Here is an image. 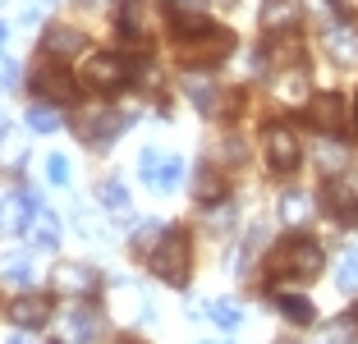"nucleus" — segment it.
<instances>
[{"label": "nucleus", "mask_w": 358, "mask_h": 344, "mask_svg": "<svg viewBox=\"0 0 358 344\" xmlns=\"http://www.w3.org/2000/svg\"><path fill=\"white\" fill-rule=\"evenodd\" d=\"M198 198H202V202H216V175H211V170L198 179Z\"/></svg>", "instance_id": "obj_36"}, {"label": "nucleus", "mask_w": 358, "mask_h": 344, "mask_svg": "<svg viewBox=\"0 0 358 344\" xmlns=\"http://www.w3.org/2000/svg\"><path fill=\"white\" fill-rule=\"evenodd\" d=\"M207 317H211V322H216V326H221V331H234V326L243 322V313H239V308H234L230 299H221V303H211V308H207Z\"/></svg>", "instance_id": "obj_27"}, {"label": "nucleus", "mask_w": 358, "mask_h": 344, "mask_svg": "<svg viewBox=\"0 0 358 344\" xmlns=\"http://www.w3.org/2000/svg\"><path fill=\"white\" fill-rule=\"evenodd\" d=\"M83 5H96V0H83Z\"/></svg>", "instance_id": "obj_42"}, {"label": "nucleus", "mask_w": 358, "mask_h": 344, "mask_svg": "<svg viewBox=\"0 0 358 344\" xmlns=\"http://www.w3.org/2000/svg\"><path fill=\"white\" fill-rule=\"evenodd\" d=\"M5 313H10V322L19 326V331H37V326H46V317H51V303H46L42 294H19Z\"/></svg>", "instance_id": "obj_10"}, {"label": "nucleus", "mask_w": 358, "mask_h": 344, "mask_svg": "<svg viewBox=\"0 0 358 344\" xmlns=\"http://www.w3.org/2000/svg\"><path fill=\"white\" fill-rule=\"evenodd\" d=\"M161 166H166V157H161L157 147H143V157H138V175H143V184H148V188H161Z\"/></svg>", "instance_id": "obj_24"}, {"label": "nucleus", "mask_w": 358, "mask_h": 344, "mask_svg": "<svg viewBox=\"0 0 358 344\" xmlns=\"http://www.w3.org/2000/svg\"><path fill=\"white\" fill-rule=\"evenodd\" d=\"M148 5H143V0H124V5H120V32H124L129 42H143V37H148Z\"/></svg>", "instance_id": "obj_17"}, {"label": "nucleus", "mask_w": 358, "mask_h": 344, "mask_svg": "<svg viewBox=\"0 0 358 344\" xmlns=\"http://www.w3.org/2000/svg\"><path fill=\"white\" fill-rule=\"evenodd\" d=\"M148 261L166 285H189V239H184V229H166V239L157 243V252Z\"/></svg>", "instance_id": "obj_3"}, {"label": "nucleus", "mask_w": 358, "mask_h": 344, "mask_svg": "<svg viewBox=\"0 0 358 344\" xmlns=\"http://www.w3.org/2000/svg\"><path fill=\"white\" fill-rule=\"evenodd\" d=\"M349 335H354V322H336L322 331V344H349Z\"/></svg>", "instance_id": "obj_34"}, {"label": "nucleus", "mask_w": 358, "mask_h": 344, "mask_svg": "<svg viewBox=\"0 0 358 344\" xmlns=\"http://www.w3.org/2000/svg\"><path fill=\"white\" fill-rule=\"evenodd\" d=\"M340 115H345V106H340L336 92H322V96H313V101H308V124L322 129V134H336V129H340Z\"/></svg>", "instance_id": "obj_12"}, {"label": "nucleus", "mask_w": 358, "mask_h": 344, "mask_svg": "<svg viewBox=\"0 0 358 344\" xmlns=\"http://www.w3.org/2000/svg\"><path fill=\"white\" fill-rule=\"evenodd\" d=\"M28 129L32 134H55L60 129V110H51V106H28Z\"/></svg>", "instance_id": "obj_25"}, {"label": "nucleus", "mask_w": 358, "mask_h": 344, "mask_svg": "<svg viewBox=\"0 0 358 344\" xmlns=\"http://www.w3.org/2000/svg\"><path fill=\"white\" fill-rule=\"evenodd\" d=\"M275 308H280L285 322H294V326H308V322H313V303H308L303 294H275Z\"/></svg>", "instance_id": "obj_20"}, {"label": "nucleus", "mask_w": 358, "mask_h": 344, "mask_svg": "<svg viewBox=\"0 0 358 344\" xmlns=\"http://www.w3.org/2000/svg\"><path fill=\"white\" fill-rule=\"evenodd\" d=\"M19 83V69H14V60L5 51H0V87H14Z\"/></svg>", "instance_id": "obj_35"}, {"label": "nucleus", "mask_w": 358, "mask_h": 344, "mask_svg": "<svg viewBox=\"0 0 358 344\" xmlns=\"http://www.w3.org/2000/svg\"><path fill=\"white\" fill-rule=\"evenodd\" d=\"M230 46H234V37L225 28H216V23L179 32V64L184 69H211V64H221L230 55Z\"/></svg>", "instance_id": "obj_1"}, {"label": "nucleus", "mask_w": 358, "mask_h": 344, "mask_svg": "<svg viewBox=\"0 0 358 344\" xmlns=\"http://www.w3.org/2000/svg\"><path fill=\"white\" fill-rule=\"evenodd\" d=\"M345 147H322V166H327V175H340L345 170Z\"/></svg>", "instance_id": "obj_33"}, {"label": "nucleus", "mask_w": 358, "mask_h": 344, "mask_svg": "<svg viewBox=\"0 0 358 344\" xmlns=\"http://www.w3.org/2000/svg\"><path fill=\"white\" fill-rule=\"evenodd\" d=\"M124 78H129V64L120 55L101 51L87 60V87H96V92H115V87H124Z\"/></svg>", "instance_id": "obj_6"}, {"label": "nucleus", "mask_w": 358, "mask_h": 344, "mask_svg": "<svg viewBox=\"0 0 358 344\" xmlns=\"http://www.w3.org/2000/svg\"><path fill=\"white\" fill-rule=\"evenodd\" d=\"M340 294H358V248L340 252V271H336Z\"/></svg>", "instance_id": "obj_23"}, {"label": "nucleus", "mask_w": 358, "mask_h": 344, "mask_svg": "<svg viewBox=\"0 0 358 344\" xmlns=\"http://www.w3.org/2000/svg\"><path fill=\"white\" fill-rule=\"evenodd\" d=\"M46 179H51L55 188H64V184H69V161H64L60 152H55V157H46Z\"/></svg>", "instance_id": "obj_31"}, {"label": "nucleus", "mask_w": 358, "mask_h": 344, "mask_svg": "<svg viewBox=\"0 0 358 344\" xmlns=\"http://www.w3.org/2000/svg\"><path fill=\"white\" fill-rule=\"evenodd\" d=\"M161 239H166V225H161V220H148V225H138V234H134V252L138 257H152Z\"/></svg>", "instance_id": "obj_22"}, {"label": "nucleus", "mask_w": 358, "mask_h": 344, "mask_svg": "<svg viewBox=\"0 0 358 344\" xmlns=\"http://www.w3.org/2000/svg\"><path fill=\"white\" fill-rule=\"evenodd\" d=\"M37 280V266H32L28 252H5L0 257V285H10V289H23V285Z\"/></svg>", "instance_id": "obj_14"}, {"label": "nucleus", "mask_w": 358, "mask_h": 344, "mask_svg": "<svg viewBox=\"0 0 358 344\" xmlns=\"http://www.w3.org/2000/svg\"><path fill=\"white\" fill-rule=\"evenodd\" d=\"M32 211H37V202L28 198V193H5L0 198V234H28V220Z\"/></svg>", "instance_id": "obj_8"}, {"label": "nucleus", "mask_w": 358, "mask_h": 344, "mask_svg": "<svg viewBox=\"0 0 358 344\" xmlns=\"http://www.w3.org/2000/svg\"><path fill=\"white\" fill-rule=\"evenodd\" d=\"M46 14H51V0H23V23L28 28H37Z\"/></svg>", "instance_id": "obj_32"}, {"label": "nucleus", "mask_w": 358, "mask_h": 344, "mask_svg": "<svg viewBox=\"0 0 358 344\" xmlns=\"http://www.w3.org/2000/svg\"><path fill=\"white\" fill-rule=\"evenodd\" d=\"M5 37H10V28H5V23H0V42H5Z\"/></svg>", "instance_id": "obj_40"}, {"label": "nucleus", "mask_w": 358, "mask_h": 344, "mask_svg": "<svg viewBox=\"0 0 358 344\" xmlns=\"http://www.w3.org/2000/svg\"><path fill=\"white\" fill-rule=\"evenodd\" d=\"M184 175H189L184 157H166V166H161V193H175V188L184 184Z\"/></svg>", "instance_id": "obj_28"}, {"label": "nucleus", "mask_w": 358, "mask_h": 344, "mask_svg": "<svg viewBox=\"0 0 358 344\" xmlns=\"http://www.w3.org/2000/svg\"><path fill=\"white\" fill-rule=\"evenodd\" d=\"M331 5H340V14H358V0H331Z\"/></svg>", "instance_id": "obj_37"}, {"label": "nucleus", "mask_w": 358, "mask_h": 344, "mask_svg": "<svg viewBox=\"0 0 358 344\" xmlns=\"http://www.w3.org/2000/svg\"><path fill=\"white\" fill-rule=\"evenodd\" d=\"M221 5H234V0H221Z\"/></svg>", "instance_id": "obj_41"}, {"label": "nucleus", "mask_w": 358, "mask_h": 344, "mask_svg": "<svg viewBox=\"0 0 358 344\" xmlns=\"http://www.w3.org/2000/svg\"><path fill=\"white\" fill-rule=\"evenodd\" d=\"M32 87H42L46 96H74V83H69V73L60 64H42V69L32 73Z\"/></svg>", "instance_id": "obj_16"}, {"label": "nucleus", "mask_w": 358, "mask_h": 344, "mask_svg": "<svg viewBox=\"0 0 358 344\" xmlns=\"http://www.w3.org/2000/svg\"><path fill=\"white\" fill-rule=\"evenodd\" d=\"M327 216L340 220V225L358 229V193L345 184H327Z\"/></svg>", "instance_id": "obj_11"}, {"label": "nucleus", "mask_w": 358, "mask_h": 344, "mask_svg": "<svg viewBox=\"0 0 358 344\" xmlns=\"http://www.w3.org/2000/svg\"><path fill=\"white\" fill-rule=\"evenodd\" d=\"M308 216H313V198H308V193L294 188V193H285V198H280V220H285V225H303Z\"/></svg>", "instance_id": "obj_21"}, {"label": "nucleus", "mask_w": 358, "mask_h": 344, "mask_svg": "<svg viewBox=\"0 0 358 344\" xmlns=\"http://www.w3.org/2000/svg\"><path fill=\"white\" fill-rule=\"evenodd\" d=\"M322 46H327L331 64H340V69H354L358 64V28L354 23H331L327 37H322Z\"/></svg>", "instance_id": "obj_7"}, {"label": "nucleus", "mask_w": 358, "mask_h": 344, "mask_svg": "<svg viewBox=\"0 0 358 344\" xmlns=\"http://www.w3.org/2000/svg\"><path fill=\"white\" fill-rule=\"evenodd\" d=\"M129 129V115H120V110H87V115H78V124H74V134L83 138V143H92V147H110L120 134Z\"/></svg>", "instance_id": "obj_4"}, {"label": "nucleus", "mask_w": 358, "mask_h": 344, "mask_svg": "<svg viewBox=\"0 0 358 344\" xmlns=\"http://www.w3.org/2000/svg\"><path fill=\"white\" fill-rule=\"evenodd\" d=\"M294 19V5L289 0H266V28H285Z\"/></svg>", "instance_id": "obj_30"}, {"label": "nucleus", "mask_w": 358, "mask_h": 344, "mask_svg": "<svg viewBox=\"0 0 358 344\" xmlns=\"http://www.w3.org/2000/svg\"><path fill=\"white\" fill-rule=\"evenodd\" d=\"M275 96L280 101H308V73L303 69H280L275 73Z\"/></svg>", "instance_id": "obj_19"}, {"label": "nucleus", "mask_w": 358, "mask_h": 344, "mask_svg": "<svg viewBox=\"0 0 358 344\" xmlns=\"http://www.w3.org/2000/svg\"><path fill=\"white\" fill-rule=\"evenodd\" d=\"M322 271V248H317L313 239H285L280 248L266 257V275H303V280H313V275Z\"/></svg>", "instance_id": "obj_2"}, {"label": "nucleus", "mask_w": 358, "mask_h": 344, "mask_svg": "<svg viewBox=\"0 0 358 344\" xmlns=\"http://www.w3.org/2000/svg\"><path fill=\"white\" fill-rule=\"evenodd\" d=\"M124 344H138V340H124Z\"/></svg>", "instance_id": "obj_43"}, {"label": "nucleus", "mask_w": 358, "mask_h": 344, "mask_svg": "<svg viewBox=\"0 0 358 344\" xmlns=\"http://www.w3.org/2000/svg\"><path fill=\"white\" fill-rule=\"evenodd\" d=\"M42 51L51 55L55 64H69L78 51H83V32H74V28H51V32H46V42H42Z\"/></svg>", "instance_id": "obj_13"}, {"label": "nucleus", "mask_w": 358, "mask_h": 344, "mask_svg": "<svg viewBox=\"0 0 358 344\" xmlns=\"http://www.w3.org/2000/svg\"><path fill=\"white\" fill-rule=\"evenodd\" d=\"M184 92H189V101L198 106L202 115H216V96H211V83H202V78H189V83H184Z\"/></svg>", "instance_id": "obj_26"}, {"label": "nucleus", "mask_w": 358, "mask_h": 344, "mask_svg": "<svg viewBox=\"0 0 358 344\" xmlns=\"http://www.w3.org/2000/svg\"><path fill=\"white\" fill-rule=\"evenodd\" d=\"M266 161H271V170H294L299 166V138H294V129H285V124L266 129Z\"/></svg>", "instance_id": "obj_9"}, {"label": "nucleus", "mask_w": 358, "mask_h": 344, "mask_svg": "<svg viewBox=\"0 0 358 344\" xmlns=\"http://www.w3.org/2000/svg\"><path fill=\"white\" fill-rule=\"evenodd\" d=\"M5 134H10V124H5V120H0V143H5Z\"/></svg>", "instance_id": "obj_39"}, {"label": "nucleus", "mask_w": 358, "mask_h": 344, "mask_svg": "<svg viewBox=\"0 0 358 344\" xmlns=\"http://www.w3.org/2000/svg\"><path fill=\"white\" fill-rule=\"evenodd\" d=\"M101 207L106 211H129V193H124L120 179H106V184H101Z\"/></svg>", "instance_id": "obj_29"}, {"label": "nucleus", "mask_w": 358, "mask_h": 344, "mask_svg": "<svg viewBox=\"0 0 358 344\" xmlns=\"http://www.w3.org/2000/svg\"><path fill=\"white\" fill-rule=\"evenodd\" d=\"M55 285H60L64 294H92L96 289V271L92 266H60V271H55Z\"/></svg>", "instance_id": "obj_18"}, {"label": "nucleus", "mask_w": 358, "mask_h": 344, "mask_svg": "<svg viewBox=\"0 0 358 344\" xmlns=\"http://www.w3.org/2000/svg\"><path fill=\"white\" fill-rule=\"evenodd\" d=\"M28 239L37 243V248H46V252L60 248V220H55L46 207H37V211H32V220H28Z\"/></svg>", "instance_id": "obj_15"}, {"label": "nucleus", "mask_w": 358, "mask_h": 344, "mask_svg": "<svg viewBox=\"0 0 358 344\" xmlns=\"http://www.w3.org/2000/svg\"><path fill=\"white\" fill-rule=\"evenodd\" d=\"M5 344H28V340H23V335H10V340H5Z\"/></svg>", "instance_id": "obj_38"}, {"label": "nucleus", "mask_w": 358, "mask_h": 344, "mask_svg": "<svg viewBox=\"0 0 358 344\" xmlns=\"http://www.w3.org/2000/svg\"><path fill=\"white\" fill-rule=\"evenodd\" d=\"M96 331H101V322L87 303H69L60 313V344H96Z\"/></svg>", "instance_id": "obj_5"}]
</instances>
